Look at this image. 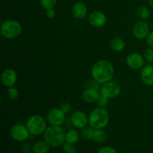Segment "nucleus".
Here are the masks:
<instances>
[{
	"instance_id": "1",
	"label": "nucleus",
	"mask_w": 153,
	"mask_h": 153,
	"mask_svg": "<svg viewBox=\"0 0 153 153\" xmlns=\"http://www.w3.org/2000/svg\"><path fill=\"white\" fill-rule=\"evenodd\" d=\"M114 73V67L110 61L100 60L96 62L91 69L93 79L100 85H103L111 80Z\"/></svg>"
},
{
	"instance_id": "2",
	"label": "nucleus",
	"mask_w": 153,
	"mask_h": 153,
	"mask_svg": "<svg viewBox=\"0 0 153 153\" xmlns=\"http://www.w3.org/2000/svg\"><path fill=\"white\" fill-rule=\"evenodd\" d=\"M43 137L51 147L56 148L66 142V131L61 126H51L46 128Z\"/></svg>"
},
{
	"instance_id": "3",
	"label": "nucleus",
	"mask_w": 153,
	"mask_h": 153,
	"mask_svg": "<svg viewBox=\"0 0 153 153\" xmlns=\"http://www.w3.org/2000/svg\"><path fill=\"white\" fill-rule=\"evenodd\" d=\"M110 115L105 108L97 107L90 113L88 116V124L95 129L104 128L108 126Z\"/></svg>"
},
{
	"instance_id": "4",
	"label": "nucleus",
	"mask_w": 153,
	"mask_h": 153,
	"mask_svg": "<svg viewBox=\"0 0 153 153\" xmlns=\"http://www.w3.org/2000/svg\"><path fill=\"white\" fill-rule=\"evenodd\" d=\"M22 25L15 19H6L1 22L0 26L1 34L7 40H13L19 37L22 33Z\"/></svg>"
},
{
	"instance_id": "5",
	"label": "nucleus",
	"mask_w": 153,
	"mask_h": 153,
	"mask_svg": "<svg viewBox=\"0 0 153 153\" xmlns=\"http://www.w3.org/2000/svg\"><path fill=\"white\" fill-rule=\"evenodd\" d=\"M26 127L30 134L38 136L44 134L46 129V122L43 117L40 115H33L30 117L26 122Z\"/></svg>"
},
{
	"instance_id": "6",
	"label": "nucleus",
	"mask_w": 153,
	"mask_h": 153,
	"mask_svg": "<svg viewBox=\"0 0 153 153\" xmlns=\"http://www.w3.org/2000/svg\"><path fill=\"white\" fill-rule=\"evenodd\" d=\"M121 91L120 86L117 82H108L103 84L100 88V94L108 100L117 97Z\"/></svg>"
},
{
	"instance_id": "7",
	"label": "nucleus",
	"mask_w": 153,
	"mask_h": 153,
	"mask_svg": "<svg viewBox=\"0 0 153 153\" xmlns=\"http://www.w3.org/2000/svg\"><path fill=\"white\" fill-rule=\"evenodd\" d=\"M9 134L13 140L17 142H22L28 138L30 132L26 126H24L22 124H16L10 128Z\"/></svg>"
},
{
	"instance_id": "8",
	"label": "nucleus",
	"mask_w": 153,
	"mask_h": 153,
	"mask_svg": "<svg viewBox=\"0 0 153 153\" xmlns=\"http://www.w3.org/2000/svg\"><path fill=\"white\" fill-rule=\"evenodd\" d=\"M66 114L58 108H51L47 113V120L51 126H61L65 121Z\"/></svg>"
},
{
	"instance_id": "9",
	"label": "nucleus",
	"mask_w": 153,
	"mask_h": 153,
	"mask_svg": "<svg viewBox=\"0 0 153 153\" xmlns=\"http://www.w3.org/2000/svg\"><path fill=\"white\" fill-rule=\"evenodd\" d=\"M18 75L15 70L12 68H7L2 72L1 76V82L4 86L7 88L13 87L17 82Z\"/></svg>"
},
{
	"instance_id": "10",
	"label": "nucleus",
	"mask_w": 153,
	"mask_h": 153,
	"mask_svg": "<svg viewBox=\"0 0 153 153\" xmlns=\"http://www.w3.org/2000/svg\"><path fill=\"white\" fill-rule=\"evenodd\" d=\"M88 21L93 27L100 28L105 25L107 22V16L103 12L100 10H95L89 15Z\"/></svg>"
},
{
	"instance_id": "11",
	"label": "nucleus",
	"mask_w": 153,
	"mask_h": 153,
	"mask_svg": "<svg viewBox=\"0 0 153 153\" xmlns=\"http://www.w3.org/2000/svg\"><path fill=\"white\" fill-rule=\"evenodd\" d=\"M133 34L137 40H143L146 38L149 34V25L144 20L136 22L133 28Z\"/></svg>"
},
{
	"instance_id": "12",
	"label": "nucleus",
	"mask_w": 153,
	"mask_h": 153,
	"mask_svg": "<svg viewBox=\"0 0 153 153\" xmlns=\"http://www.w3.org/2000/svg\"><path fill=\"white\" fill-rule=\"evenodd\" d=\"M126 62L128 67L132 70H139L144 66V58L137 52H131L126 57Z\"/></svg>"
},
{
	"instance_id": "13",
	"label": "nucleus",
	"mask_w": 153,
	"mask_h": 153,
	"mask_svg": "<svg viewBox=\"0 0 153 153\" xmlns=\"http://www.w3.org/2000/svg\"><path fill=\"white\" fill-rule=\"evenodd\" d=\"M71 123L74 127L82 129L88 124V117L82 111H76L71 115Z\"/></svg>"
},
{
	"instance_id": "14",
	"label": "nucleus",
	"mask_w": 153,
	"mask_h": 153,
	"mask_svg": "<svg viewBox=\"0 0 153 153\" xmlns=\"http://www.w3.org/2000/svg\"><path fill=\"white\" fill-rule=\"evenodd\" d=\"M140 78L143 83L147 86H153V65L146 64L141 68Z\"/></svg>"
},
{
	"instance_id": "15",
	"label": "nucleus",
	"mask_w": 153,
	"mask_h": 153,
	"mask_svg": "<svg viewBox=\"0 0 153 153\" xmlns=\"http://www.w3.org/2000/svg\"><path fill=\"white\" fill-rule=\"evenodd\" d=\"M100 97V91L94 88H86L82 93V100L88 103L97 102Z\"/></svg>"
},
{
	"instance_id": "16",
	"label": "nucleus",
	"mask_w": 153,
	"mask_h": 153,
	"mask_svg": "<svg viewBox=\"0 0 153 153\" xmlns=\"http://www.w3.org/2000/svg\"><path fill=\"white\" fill-rule=\"evenodd\" d=\"M72 13L76 19H83L88 14V7L83 2L78 1L72 7Z\"/></svg>"
},
{
	"instance_id": "17",
	"label": "nucleus",
	"mask_w": 153,
	"mask_h": 153,
	"mask_svg": "<svg viewBox=\"0 0 153 153\" xmlns=\"http://www.w3.org/2000/svg\"><path fill=\"white\" fill-rule=\"evenodd\" d=\"M110 46L114 52H122L126 47V43L121 37H115L111 40Z\"/></svg>"
},
{
	"instance_id": "18",
	"label": "nucleus",
	"mask_w": 153,
	"mask_h": 153,
	"mask_svg": "<svg viewBox=\"0 0 153 153\" xmlns=\"http://www.w3.org/2000/svg\"><path fill=\"white\" fill-rule=\"evenodd\" d=\"M50 147V145L45 140H38L33 146V152L34 153H48Z\"/></svg>"
},
{
	"instance_id": "19",
	"label": "nucleus",
	"mask_w": 153,
	"mask_h": 153,
	"mask_svg": "<svg viewBox=\"0 0 153 153\" xmlns=\"http://www.w3.org/2000/svg\"><path fill=\"white\" fill-rule=\"evenodd\" d=\"M79 138H80V135H79V131L76 129H70L66 132V142L70 143H77L79 141Z\"/></svg>"
},
{
	"instance_id": "20",
	"label": "nucleus",
	"mask_w": 153,
	"mask_h": 153,
	"mask_svg": "<svg viewBox=\"0 0 153 153\" xmlns=\"http://www.w3.org/2000/svg\"><path fill=\"white\" fill-rule=\"evenodd\" d=\"M92 140L95 143H104L106 140V134L105 131L102 130V128H98L95 129L94 131V137H93Z\"/></svg>"
},
{
	"instance_id": "21",
	"label": "nucleus",
	"mask_w": 153,
	"mask_h": 153,
	"mask_svg": "<svg viewBox=\"0 0 153 153\" xmlns=\"http://www.w3.org/2000/svg\"><path fill=\"white\" fill-rule=\"evenodd\" d=\"M94 131H95V128H93L91 126H87L85 128H82V136L85 140H92L93 137H94Z\"/></svg>"
},
{
	"instance_id": "22",
	"label": "nucleus",
	"mask_w": 153,
	"mask_h": 153,
	"mask_svg": "<svg viewBox=\"0 0 153 153\" xmlns=\"http://www.w3.org/2000/svg\"><path fill=\"white\" fill-rule=\"evenodd\" d=\"M137 16H139L140 19L142 20H146L148 19L150 16V11H149V8L146 6H140L137 10Z\"/></svg>"
},
{
	"instance_id": "23",
	"label": "nucleus",
	"mask_w": 153,
	"mask_h": 153,
	"mask_svg": "<svg viewBox=\"0 0 153 153\" xmlns=\"http://www.w3.org/2000/svg\"><path fill=\"white\" fill-rule=\"evenodd\" d=\"M7 97L11 101H16L19 97V91L14 87H10L7 89Z\"/></svg>"
},
{
	"instance_id": "24",
	"label": "nucleus",
	"mask_w": 153,
	"mask_h": 153,
	"mask_svg": "<svg viewBox=\"0 0 153 153\" xmlns=\"http://www.w3.org/2000/svg\"><path fill=\"white\" fill-rule=\"evenodd\" d=\"M40 5L46 10L52 9L56 5L57 0H40Z\"/></svg>"
},
{
	"instance_id": "25",
	"label": "nucleus",
	"mask_w": 153,
	"mask_h": 153,
	"mask_svg": "<svg viewBox=\"0 0 153 153\" xmlns=\"http://www.w3.org/2000/svg\"><path fill=\"white\" fill-rule=\"evenodd\" d=\"M63 146V151L65 153H76L77 152V149L75 144L70 143H67L65 142Z\"/></svg>"
},
{
	"instance_id": "26",
	"label": "nucleus",
	"mask_w": 153,
	"mask_h": 153,
	"mask_svg": "<svg viewBox=\"0 0 153 153\" xmlns=\"http://www.w3.org/2000/svg\"><path fill=\"white\" fill-rule=\"evenodd\" d=\"M143 57L146 61H148L149 63H153V47L149 46V47L146 48L144 51Z\"/></svg>"
},
{
	"instance_id": "27",
	"label": "nucleus",
	"mask_w": 153,
	"mask_h": 153,
	"mask_svg": "<svg viewBox=\"0 0 153 153\" xmlns=\"http://www.w3.org/2000/svg\"><path fill=\"white\" fill-rule=\"evenodd\" d=\"M97 105H98L99 107L105 108L106 105H107L108 103V99L103 97V96H102L101 94H100V98L98 99V100H97Z\"/></svg>"
},
{
	"instance_id": "28",
	"label": "nucleus",
	"mask_w": 153,
	"mask_h": 153,
	"mask_svg": "<svg viewBox=\"0 0 153 153\" xmlns=\"http://www.w3.org/2000/svg\"><path fill=\"white\" fill-rule=\"evenodd\" d=\"M97 153H117V152L111 146H103L99 149Z\"/></svg>"
},
{
	"instance_id": "29",
	"label": "nucleus",
	"mask_w": 153,
	"mask_h": 153,
	"mask_svg": "<svg viewBox=\"0 0 153 153\" xmlns=\"http://www.w3.org/2000/svg\"><path fill=\"white\" fill-rule=\"evenodd\" d=\"M60 108H61L65 114H68L69 112L70 111V110H71V105H70V103L64 102L61 104Z\"/></svg>"
},
{
	"instance_id": "30",
	"label": "nucleus",
	"mask_w": 153,
	"mask_h": 153,
	"mask_svg": "<svg viewBox=\"0 0 153 153\" xmlns=\"http://www.w3.org/2000/svg\"><path fill=\"white\" fill-rule=\"evenodd\" d=\"M46 15L49 19H54L55 16V11L54 10V8L49 9V10H46Z\"/></svg>"
},
{
	"instance_id": "31",
	"label": "nucleus",
	"mask_w": 153,
	"mask_h": 153,
	"mask_svg": "<svg viewBox=\"0 0 153 153\" xmlns=\"http://www.w3.org/2000/svg\"><path fill=\"white\" fill-rule=\"evenodd\" d=\"M146 43L151 47H153V31L150 32L146 37Z\"/></svg>"
},
{
	"instance_id": "32",
	"label": "nucleus",
	"mask_w": 153,
	"mask_h": 153,
	"mask_svg": "<svg viewBox=\"0 0 153 153\" xmlns=\"http://www.w3.org/2000/svg\"><path fill=\"white\" fill-rule=\"evenodd\" d=\"M148 3L151 7H153V0H148Z\"/></svg>"
},
{
	"instance_id": "33",
	"label": "nucleus",
	"mask_w": 153,
	"mask_h": 153,
	"mask_svg": "<svg viewBox=\"0 0 153 153\" xmlns=\"http://www.w3.org/2000/svg\"><path fill=\"white\" fill-rule=\"evenodd\" d=\"M23 153H34V152H28H28H25Z\"/></svg>"
}]
</instances>
